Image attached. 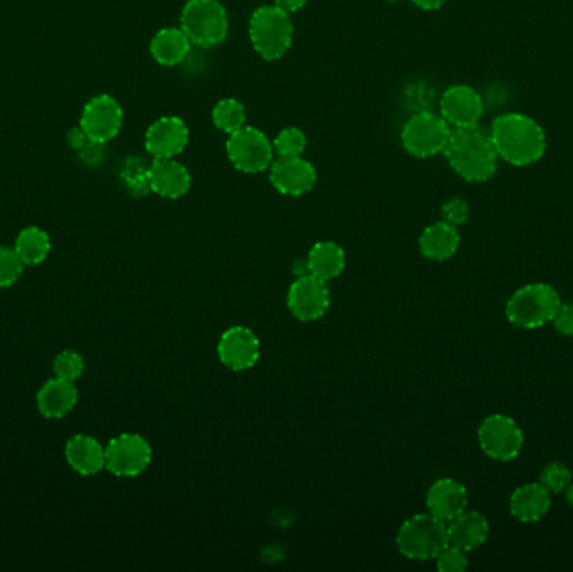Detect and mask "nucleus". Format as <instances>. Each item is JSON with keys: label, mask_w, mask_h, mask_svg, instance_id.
<instances>
[{"label": "nucleus", "mask_w": 573, "mask_h": 572, "mask_svg": "<svg viewBox=\"0 0 573 572\" xmlns=\"http://www.w3.org/2000/svg\"><path fill=\"white\" fill-rule=\"evenodd\" d=\"M500 160L513 167H530L540 162L547 150V135L537 120L522 113H505L493 121L490 130Z\"/></svg>", "instance_id": "1"}, {"label": "nucleus", "mask_w": 573, "mask_h": 572, "mask_svg": "<svg viewBox=\"0 0 573 572\" xmlns=\"http://www.w3.org/2000/svg\"><path fill=\"white\" fill-rule=\"evenodd\" d=\"M444 155L450 167L470 183H485L495 177L500 160L490 131L481 130L478 125L453 128Z\"/></svg>", "instance_id": "2"}, {"label": "nucleus", "mask_w": 573, "mask_h": 572, "mask_svg": "<svg viewBox=\"0 0 573 572\" xmlns=\"http://www.w3.org/2000/svg\"><path fill=\"white\" fill-rule=\"evenodd\" d=\"M562 299L550 284H527L513 292L506 302L508 321L520 329L543 328L552 323Z\"/></svg>", "instance_id": "3"}, {"label": "nucleus", "mask_w": 573, "mask_h": 572, "mask_svg": "<svg viewBox=\"0 0 573 572\" xmlns=\"http://www.w3.org/2000/svg\"><path fill=\"white\" fill-rule=\"evenodd\" d=\"M248 36L260 58L277 61L292 46L294 24L290 21V14L279 7L262 6L250 17Z\"/></svg>", "instance_id": "4"}, {"label": "nucleus", "mask_w": 573, "mask_h": 572, "mask_svg": "<svg viewBox=\"0 0 573 572\" xmlns=\"http://www.w3.org/2000/svg\"><path fill=\"white\" fill-rule=\"evenodd\" d=\"M396 544L399 552L408 559L414 561L436 559L439 552L450 544L448 522L434 517L429 512L413 515L399 529Z\"/></svg>", "instance_id": "5"}, {"label": "nucleus", "mask_w": 573, "mask_h": 572, "mask_svg": "<svg viewBox=\"0 0 573 572\" xmlns=\"http://www.w3.org/2000/svg\"><path fill=\"white\" fill-rule=\"evenodd\" d=\"M180 22L181 31L195 46H218L227 39V11L218 0H188Z\"/></svg>", "instance_id": "6"}, {"label": "nucleus", "mask_w": 573, "mask_h": 572, "mask_svg": "<svg viewBox=\"0 0 573 572\" xmlns=\"http://www.w3.org/2000/svg\"><path fill=\"white\" fill-rule=\"evenodd\" d=\"M451 131L453 128L446 123L443 116L431 111H419L404 125L401 141L409 155L429 158L444 153L451 138Z\"/></svg>", "instance_id": "7"}, {"label": "nucleus", "mask_w": 573, "mask_h": 572, "mask_svg": "<svg viewBox=\"0 0 573 572\" xmlns=\"http://www.w3.org/2000/svg\"><path fill=\"white\" fill-rule=\"evenodd\" d=\"M227 155L238 172L255 175L270 168L274 162V145L262 131L243 126L228 138Z\"/></svg>", "instance_id": "8"}, {"label": "nucleus", "mask_w": 573, "mask_h": 572, "mask_svg": "<svg viewBox=\"0 0 573 572\" xmlns=\"http://www.w3.org/2000/svg\"><path fill=\"white\" fill-rule=\"evenodd\" d=\"M478 442L486 457L493 458L496 462H510L522 452L523 438L522 428L510 416L495 415L486 416L478 428Z\"/></svg>", "instance_id": "9"}, {"label": "nucleus", "mask_w": 573, "mask_h": 572, "mask_svg": "<svg viewBox=\"0 0 573 572\" xmlns=\"http://www.w3.org/2000/svg\"><path fill=\"white\" fill-rule=\"evenodd\" d=\"M153 458L146 438L138 433H121L106 445V468L123 479L143 474Z\"/></svg>", "instance_id": "10"}, {"label": "nucleus", "mask_w": 573, "mask_h": 572, "mask_svg": "<svg viewBox=\"0 0 573 572\" xmlns=\"http://www.w3.org/2000/svg\"><path fill=\"white\" fill-rule=\"evenodd\" d=\"M79 126L94 143H108L114 140L123 126V108L121 104L109 96L99 94L89 99L84 106Z\"/></svg>", "instance_id": "11"}, {"label": "nucleus", "mask_w": 573, "mask_h": 572, "mask_svg": "<svg viewBox=\"0 0 573 572\" xmlns=\"http://www.w3.org/2000/svg\"><path fill=\"white\" fill-rule=\"evenodd\" d=\"M287 306L299 321H315L326 314L331 306V292L327 282L319 277H297L287 294Z\"/></svg>", "instance_id": "12"}, {"label": "nucleus", "mask_w": 573, "mask_h": 572, "mask_svg": "<svg viewBox=\"0 0 573 572\" xmlns=\"http://www.w3.org/2000/svg\"><path fill=\"white\" fill-rule=\"evenodd\" d=\"M439 110L451 128H468L480 123L485 113V101L470 86L456 84L444 91L439 101Z\"/></svg>", "instance_id": "13"}, {"label": "nucleus", "mask_w": 573, "mask_h": 572, "mask_svg": "<svg viewBox=\"0 0 573 572\" xmlns=\"http://www.w3.org/2000/svg\"><path fill=\"white\" fill-rule=\"evenodd\" d=\"M218 358L232 371H247L260 358V341L252 329L233 326L218 341Z\"/></svg>", "instance_id": "14"}, {"label": "nucleus", "mask_w": 573, "mask_h": 572, "mask_svg": "<svg viewBox=\"0 0 573 572\" xmlns=\"http://www.w3.org/2000/svg\"><path fill=\"white\" fill-rule=\"evenodd\" d=\"M317 182L314 165L304 158H282L270 165V183L277 192L287 197H300L309 193Z\"/></svg>", "instance_id": "15"}, {"label": "nucleus", "mask_w": 573, "mask_h": 572, "mask_svg": "<svg viewBox=\"0 0 573 572\" xmlns=\"http://www.w3.org/2000/svg\"><path fill=\"white\" fill-rule=\"evenodd\" d=\"M190 138V131L185 123L175 116H165L156 120L148 128L145 136L146 150L150 155L155 156V160L161 158H175L185 151Z\"/></svg>", "instance_id": "16"}, {"label": "nucleus", "mask_w": 573, "mask_h": 572, "mask_svg": "<svg viewBox=\"0 0 573 572\" xmlns=\"http://www.w3.org/2000/svg\"><path fill=\"white\" fill-rule=\"evenodd\" d=\"M468 490L455 479H439L428 490L426 505L429 514L450 522L468 509Z\"/></svg>", "instance_id": "17"}, {"label": "nucleus", "mask_w": 573, "mask_h": 572, "mask_svg": "<svg viewBox=\"0 0 573 572\" xmlns=\"http://www.w3.org/2000/svg\"><path fill=\"white\" fill-rule=\"evenodd\" d=\"M64 455L69 467L84 477L99 474L106 468V447L91 435H73L66 443Z\"/></svg>", "instance_id": "18"}, {"label": "nucleus", "mask_w": 573, "mask_h": 572, "mask_svg": "<svg viewBox=\"0 0 573 572\" xmlns=\"http://www.w3.org/2000/svg\"><path fill=\"white\" fill-rule=\"evenodd\" d=\"M78 388L71 381L61 380V378H51L42 385L37 393V410L44 418L49 420H59L69 415L78 405Z\"/></svg>", "instance_id": "19"}, {"label": "nucleus", "mask_w": 573, "mask_h": 572, "mask_svg": "<svg viewBox=\"0 0 573 572\" xmlns=\"http://www.w3.org/2000/svg\"><path fill=\"white\" fill-rule=\"evenodd\" d=\"M150 187L156 195L176 200L190 190V172L173 158L155 160L150 167Z\"/></svg>", "instance_id": "20"}, {"label": "nucleus", "mask_w": 573, "mask_h": 572, "mask_svg": "<svg viewBox=\"0 0 573 572\" xmlns=\"http://www.w3.org/2000/svg\"><path fill=\"white\" fill-rule=\"evenodd\" d=\"M490 534V524L485 515L476 510H465L448 522L450 544L465 552L475 551L485 544Z\"/></svg>", "instance_id": "21"}, {"label": "nucleus", "mask_w": 573, "mask_h": 572, "mask_svg": "<svg viewBox=\"0 0 573 572\" xmlns=\"http://www.w3.org/2000/svg\"><path fill=\"white\" fill-rule=\"evenodd\" d=\"M510 512L515 519L523 524L538 522L548 514L552 507V497L540 482L538 484H525L518 487L508 502Z\"/></svg>", "instance_id": "22"}, {"label": "nucleus", "mask_w": 573, "mask_h": 572, "mask_svg": "<svg viewBox=\"0 0 573 572\" xmlns=\"http://www.w3.org/2000/svg\"><path fill=\"white\" fill-rule=\"evenodd\" d=\"M461 244L460 230L448 222H436L423 230L419 237V250L429 260L443 262L458 252Z\"/></svg>", "instance_id": "23"}, {"label": "nucleus", "mask_w": 573, "mask_h": 572, "mask_svg": "<svg viewBox=\"0 0 573 572\" xmlns=\"http://www.w3.org/2000/svg\"><path fill=\"white\" fill-rule=\"evenodd\" d=\"M190 47V39L181 27H165L151 39L150 51L156 63L171 68L185 61Z\"/></svg>", "instance_id": "24"}, {"label": "nucleus", "mask_w": 573, "mask_h": 572, "mask_svg": "<svg viewBox=\"0 0 573 572\" xmlns=\"http://www.w3.org/2000/svg\"><path fill=\"white\" fill-rule=\"evenodd\" d=\"M307 260H309L310 274L326 282L341 276L346 267V254L341 245H337L336 242L315 244L310 249Z\"/></svg>", "instance_id": "25"}, {"label": "nucleus", "mask_w": 573, "mask_h": 572, "mask_svg": "<svg viewBox=\"0 0 573 572\" xmlns=\"http://www.w3.org/2000/svg\"><path fill=\"white\" fill-rule=\"evenodd\" d=\"M51 247L49 234L36 225L22 229L16 237V244H14V249L24 262V266L29 267L41 266L51 252Z\"/></svg>", "instance_id": "26"}, {"label": "nucleus", "mask_w": 573, "mask_h": 572, "mask_svg": "<svg viewBox=\"0 0 573 572\" xmlns=\"http://www.w3.org/2000/svg\"><path fill=\"white\" fill-rule=\"evenodd\" d=\"M213 125L217 126L218 130L232 135L235 131L242 130L247 121V111L240 101L233 98H225L218 101L213 108L212 113Z\"/></svg>", "instance_id": "27"}, {"label": "nucleus", "mask_w": 573, "mask_h": 572, "mask_svg": "<svg viewBox=\"0 0 573 572\" xmlns=\"http://www.w3.org/2000/svg\"><path fill=\"white\" fill-rule=\"evenodd\" d=\"M126 187L135 197H145L151 192L150 187V167H145L138 158H131L124 165L121 173Z\"/></svg>", "instance_id": "28"}, {"label": "nucleus", "mask_w": 573, "mask_h": 572, "mask_svg": "<svg viewBox=\"0 0 573 572\" xmlns=\"http://www.w3.org/2000/svg\"><path fill=\"white\" fill-rule=\"evenodd\" d=\"M84 368H86V364H84L83 356L73 349H66V351L57 354L54 363H52L54 376L61 378V380L71 381V383H76L83 376Z\"/></svg>", "instance_id": "29"}, {"label": "nucleus", "mask_w": 573, "mask_h": 572, "mask_svg": "<svg viewBox=\"0 0 573 572\" xmlns=\"http://www.w3.org/2000/svg\"><path fill=\"white\" fill-rule=\"evenodd\" d=\"M24 262L14 247L0 245V289H7L21 279Z\"/></svg>", "instance_id": "30"}, {"label": "nucleus", "mask_w": 573, "mask_h": 572, "mask_svg": "<svg viewBox=\"0 0 573 572\" xmlns=\"http://www.w3.org/2000/svg\"><path fill=\"white\" fill-rule=\"evenodd\" d=\"M307 146L304 131L299 128H285L280 131L274 141V151L282 158H297L302 156Z\"/></svg>", "instance_id": "31"}, {"label": "nucleus", "mask_w": 573, "mask_h": 572, "mask_svg": "<svg viewBox=\"0 0 573 572\" xmlns=\"http://www.w3.org/2000/svg\"><path fill=\"white\" fill-rule=\"evenodd\" d=\"M540 484L550 494H560V492H565L568 489V485L572 484V472L568 470L565 463H548L547 467H543L542 474H540Z\"/></svg>", "instance_id": "32"}, {"label": "nucleus", "mask_w": 573, "mask_h": 572, "mask_svg": "<svg viewBox=\"0 0 573 572\" xmlns=\"http://www.w3.org/2000/svg\"><path fill=\"white\" fill-rule=\"evenodd\" d=\"M436 566L441 572H463L468 567V557L460 547L448 544L436 556Z\"/></svg>", "instance_id": "33"}, {"label": "nucleus", "mask_w": 573, "mask_h": 572, "mask_svg": "<svg viewBox=\"0 0 573 572\" xmlns=\"http://www.w3.org/2000/svg\"><path fill=\"white\" fill-rule=\"evenodd\" d=\"M441 215H443L444 222L460 227L470 217V205H468L465 198H450L448 202H444L443 208H441Z\"/></svg>", "instance_id": "34"}, {"label": "nucleus", "mask_w": 573, "mask_h": 572, "mask_svg": "<svg viewBox=\"0 0 573 572\" xmlns=\"http://www.w3.org/2000/svg\"><path fill=\"white\" fill-rule=\"evenodd\" d=\"M552 323L562 336L573 338V302H562Z\"/></svg>", "instance_id": "35"}, {"label": "nucleus", "mask_w": 573, "mask_h": 572, "mask_svg": "<svg viewBox=\"0 0 573 572\" xmlns=\"http://www.w3.org/2000/svg\"><path fill=\"white\" fill-rule=\"evenodd\" d=\"M81 153V158H83L84 163L88 165H96V163L103 160V143H94V141H89L88 145L84 146L83 150H79Z\"/></svg>", "instance_id": "36"}, {"label": "nucleus", "mask_w": 573, "mask_h": 572, "mask_svg": "<svg viewBox=\"0 0 573 572\" xmlns=\"http://www.w3.org/2000/svg\"><path fill=\"white\" fill-rule=\"evenodd\" d=\"M68 143L73 150H83L84 146L88 145L89 138L86 133H84L81 126H76L73 130L68 133Z\"/></svg>", "instance_id": "37"}, {"label": "nucleus", "mask_w": 573, "mask_h": 572, "mask_svg": "<svg viewBox=\"0 0 573 572\" xmlns=\"http://www.w3.org/2000/svg\"><path fill=\"white\" fill-rule=\"evenodd\" d=\"M274 2V6L279 7L282 11L287 12V14H294L305 6L307 0H274Z\"/></svg>", "instance_id": "38"}, {"label": "nucleus", "mask_w": 573, "mask_h": 572, "mask_svg": "<svg viewBox=\"0 0 573 572\" xmlns=\"http://www.w3.org/2000/svg\"><path fill=\"white\" fill-rule=\"evenodd\" d=\"M414 6H418L423 11H438L448 0H411Z\"/></svg>", "instance_id": "39"}, {"label": "nucleus", "mask_w": 573, "mask_h": 572, "mask_svg": "<svg viewBox=\"0 0 573 572\" xmlns=\"http://www.w3.org/2000/svg\"><path fill=\"white\" fill-rule=\"evenodd\" d=\"M292 271H294L295 277L309 276L310 267L307 257H305V259L295 260L294 269H292Z\"/></svg>", "instance_id": "40"}, {"label": "nucleus", "mask_w": 573, "mask_h": 572, "mask_svg": "<svg viewBox=\"0 0 573 572\" xmlns=\"http://www.w3.org/2000/svg\"><path fill=\"white\" fill-rule=\"evenodd\" d=\"M565 495H567L568 504L572 505L573 507V482L572 484L568 485V489L565 490Z\"/></svg>", "instance_id": "41"}, {"label": "nucleus", "mask_w": 573, "mask_h": 572, "mask_svg": "<svg viewBox=\"0 0 573 572\" xmlns=\"http://www.w3.org/2000/svg\"><path fill=\"white\" fill-rule=\"evenodd\" d=\"M388 2H398V0H388Z\"/></svg>", "instance_id": "42"}]
</instances>
